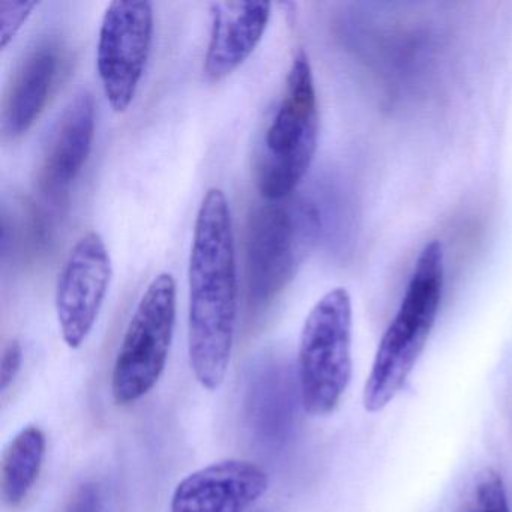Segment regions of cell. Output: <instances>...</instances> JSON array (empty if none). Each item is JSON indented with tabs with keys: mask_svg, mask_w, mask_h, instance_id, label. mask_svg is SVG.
<instances>
[{
	"mask_svg": "<svg viewBox=\"0 0 512 512\" xmlns=\"http://www.w3.org/2000/svg\"><path fill=\"white\" fill-rule=\"evenodd\" d=\"M443 277V248L434 239L419 253L400 307L377 346L362 394L368 413L382 412L400 394L421 358L439 313Z\"/></svg>",
	"mask_w": 512,
	"mask_h": 512,
	"instance_id": "cell-2",
	"label": "cell"
},
{
	"mask_svg": "<svg viewBox=\"0 0 512 512\" xmlns=\"http://www.w3.org/2000/svg\"><path fill=\"white\" fill-rule=\"evenodd\" d=\"M319 131L313 70L307 53L298 50L257 148L254 179L266 202L293 196L313 163Z\"/></svg>",
	"mask_w": 512,
	"mask_h": 512,
	"instance_id": "cell-3",
	"label": "cell"
},
{
	"mask_svg": "<svg viewBox=\"0 0 512 512\" xmlns=\"http://www.w3.org/2000/svg\"><path fill=\"white\" fill-rule=\"evenodd\" d=\"M176 323V281L161 272L146 287L125 329L112 373L113 400L130 406L157 385L166 370Z\"/></svg>",
	"mask_w": 512,
	"mask_h": 512,
	"instance_id": "cell-6",
	"label": "cell"
},
{
	"mask_svg": "<svg viewBox=\"0 0 512 512\" xmlns=\"http://www.w3.org/2000/svg\"><path fill=\"white\" fill-rule=\"evenodd\" d=\"M65 512H104V497L100 485L85 482L77 488Z\"/></svg>",
	"mask_w": 512,
	"mask_h": 512,
	"instance_id": "cell-17",
	"label": "cell"
},
{
	"mask_svg": "<svg viewBox=\"0 0 512 512\" xmlns=\"http://www.w3.org/2000/svg\"><path fill=\"white\" fill-rule=\"evenodd\" d=\"M154 40L151 2H121L107 7L97 44V70L104 94L116 113L127 112L145 74Z\"/></svg>",
	"mask_w": 512,
	"mask_h": 512,
	"instance_id": "cell-7",
	"label": "cell"
},
{
	"mask_svg": "<svg viewBox=\"0 0 512 512\" xmlns=\"http://www.w3.org/2000/svg\"><path fill=\"white\" fill-rule=\"evenodd\" d=\"M352 298L344 287L316 302L301 332L298 389L311 416L334 412L352 379Z\"/></svg>",
	"mask_w": 512,
	"mask_h": 512,
	"instance_id": "cell-5",
	"label": "cell"
},
{
	"mask_svg": "<svg viewBox=\"0 0 512 512\" xmlns=\"http://www.w3.org/2000/svg\"><path fill=\"white\" fill-rule=\"evenodd\" d=\"M268 487V473L259 464L239 458L217 461L176 485L170 512H245Z\"/></svg>",
	"mask_w": 512,
	"mask_h": 512,
	"instance_id": "cell-9",
	"label": "cell"
},
{
	"mask_svg": "<svg viewBox=\"0 0 512 512\" xmlns=\"http://www.w3.org/2000/svg\"><path fill=\"white\" fill-rule=\"evenodd\" d=\"M94 136V97L82 91L65 107L41 161L38 187L47 199L59 202L68 193L88 161Z\"/></svg>",
	"mask_w": 512,
	"mask_h": 512,
	"instance_id": "cell-10",
	"label": "cell"
},
{
	"mask_svg": "<svg viewBox=\"0 0 512 512\" xmlns=\"http://www.w3.org/2000/svg\"><path fill=\"white\" fill-rule=\"evenodd\" d=\"M319 232V211L302 197L266 202L253 212L245 242L251 307H266L292 283Z\"/></svg>",
	"mask_w": 512,
	"mask_h": 512,
	"instance_id": "cell-4",
	"label": "cell"
},
{
	"mask_svg": "<svg viewBox=\"0 0 512 512\" xmlns=\"http://www.w3.org/2000/svg\"><path fill=\"white\" fill-rule=\"evenodd\" d=\"M23 364V347L19 340H11L2 353L0 361V391L10 388L11 383L19 376Z\"/></svg>",
	"mask_w": 512,
	"mask_h": 512,
	"instance_id": "cell-18",
	"label": "cell"
},
{
	"mask_svg": "<svg viewBox=\"0 0 512 512\" xmlns=\"http://www.w3.org/2000/svg\"><path fill=\"white\" fill-rule=\"evenodd\" d=\"M203 76L218 83L235 73L262 41L271 19L269 2H214Z\"/></svg>",
	"mask_w": 512,
	"mask_h": 512,
	"instance_id": "cell-11",
	"label": "cell"
},
{
	"mask_svg": "<svg viewBox=\"0 0 512 512\" xmlns=\"http://www.w3.org/2000/svg\"><path fill=\"white\" fill-rule=\"evenodd\" d=\"M112 277V259L103 236L86 233L71 248L56 286V316L70 349H79L94 329Z\"/></svg>",
	"mask_w": 512,
	"mask_h": 512,
	"instance_id": "cell-8",
	"label": "cell"
},
{
	"mask_svg": "<svg viewBox=\"0 0 512 512\" xmlns=\"http://www.w3.org/2000/svg\"><path fill=\"white\" fill-rule=\"evenodd\" d=\"M61 59L58 44L46 41L32 47L17 64L0 110L5 139L23 136L40 118L61 73Z\"/></svg>",
	"mask_w": 512,
	"mask_h": 512,
	"instance_id": "cell-12",
	"label": "cell"
},
{
	"mask_svg": "<svg viewBox=\"0 0 512 512\" xmlns=\"http://www.w3.org/2000/svg\"><path fill=\"white\" fill-rule=\"evenodd\" d=\"M46 446V434L37 425H28L11 440L0 464V494L5 505L17 508L25 502L40 478Z\"/></svg>",
	"mask_w": 512,
	"mask_h": 512,
	"instance_id": "cell-14",
	"label": "cell"
},
{
	"mask_svg": "<svg viewBox=\"0 0 512 512\" xmlns=\"http://www.w3.org/2000/svg\"><path fill=\"white\" fill-rule=\"evenodd\" d=\"M470 512H511L502 476L493 469L484 470L475 485Z\"/></svg>",
	"mask_w": 512,
	"mask_h": 512,
	"instance_id": "cell-15",
	"label": "cell"
},
{
	"mask_svg": "<svg viewBox=\"0 0 512 512\" xmlns=\"http://www.w3.org/2000/svg\"><path fill=\"white\" fill-rule=\"evenodd\" d=\"M292 385L287 368L280 362L260 365L247 392L248 425L262 445H283L292 425Z\"/></svg>",
	"mask_w": 512,
	"mask_h": 512,
	"instance_id": "cell-13",
	"label": "cell"
},
{
	"mask_svg": "<svg viewBox=\"0 0 512 512\" xmlns=\"http://www.w3.org/2000/svg\"><path fill=\"white\" fill-rule=\"evenodd\" d=\"M238 319V268L229 202L206 191L188 260V356L197 382L215 391L226 379Z\"/></svg>",
	"mask_w": 512,
	"mask_h": 512,
	"instance_id": "cell-1",
	"label": "cell"
},
{
	"mask_svg": "<svg viewBox=\"0 0 512 512\" xmlns=\"http://www.w3.org/2000/svg\"><path fill=\"white\" fill-rule=\"evenodd\" d=\"M38 2L23 0H0V46H8L16 37L17 32L25 25Z\"/></svg>",
	"mask_w": 512,
	"mask_h": 512,
	"instance_id": "cell-16",
	"label": "cell"
}]
</instances>
